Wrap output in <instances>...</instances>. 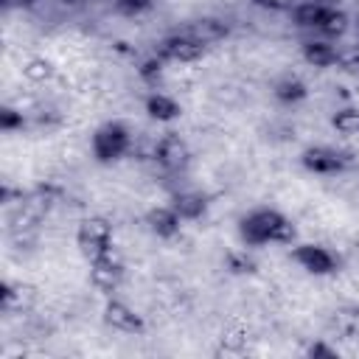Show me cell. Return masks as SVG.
Instances as JSON below:
<instances>
[{"instance_id":"obj_1","label":"cell","mask_w":359,"mask_h":359,"mask_svg":"<svg viewBox=\"0 0 359 359\" xmlns=\"http://www.w3.org/2000/svg\"><path fill=\"white\" fill-rule=\"evenodd\" d=\"M109 241H112V224H109L104 216H87V219L79 224L76 244H79L81 255H84L90 264L98 261V258H104L107 252H112Z\"/></svg>"},{"instance_id":"obj_2","label":"cell","mask_w":359,"mask_h":359,"mask_svg":"<svg viewBox=\"0 0 359 359\" xmlns=\"http://www.w3.org/2000/svg\"><path fill=\"white\" fill-rule=\"evenodd\" d=\"M129 149H132V135L118 121H109V123L98 126L95 135H93V154L101 163H112V160L123 157Z\"/></svg>"},{"instance_id":"obj_3","label":"cell","mask_w":359,"mask_h":359,"mask_svg":"<svg viewBox=\"0 0 359 359\" xmlns=\"http://www.w3.org/2000/svg\"><path fill=\"white\" fill-rule=\"evenodd\" d=\"M280 213L278 210H269V208H261V210H252L250 216L241 219V236L247 244H266V241H275V230L280 224Z\"/></svg>"},{"instance_id":"obj_4","label":"cell","mask_w":359,"mask_h":359,"mask_svg":"<svg viewBox=\"0 0 359 359\" xmlns=\"http://www.w3.org/2000/svg\"><path fill=\"white\" fill-rule=\"evenodd\" d=\"M188 160H191V149L177 132H168L157 140V163L165 171H180L188 165Z\"/></svg>"},{"instance_id":"obj_5","label":"cell","mask_w":359,"mask_h":359,"mask_svg":"<svg viewBox=\"0 0 359 359\" xmlns=\"http://www.w3.org/2000/svg\"><path fill=\"white\" fill-rule=\"evenodd\" d=\"M157 53L163 59H171V62H196L205 53V45L196 42L191 34H174V36H165L160 42Z\"/></svg>"},{"instance_id":"obj_6","label":"cell","mask_w":359,"mask_h":359,"mask_svg":"<svg viewBox=\"0 0 359 359\" xmlns=\"http://www.w3.org/2000/svg\"><path fill=\"white\" fill-rule=\"evenodd\" d=\"M90 280H93V286L101 289V292H115V289L121 286V280H123V266H121V261H118L112 252H107L104 258L93 261V266H90Z\"/></svg>"},{"instance_id":"obj_7","label":"cell","mask_w":359,"mask_h":359,"mask_svg":"<svg viewBox=\"0 0 359 359\" xmlns=\"http://www.w3.org/2000/svg\"><path fill=\"white\" fill-rule=\"evenodd\" d=\"M104 320L109 328L123 331V334H140L143 331V317L132 306H126L123 300H109L104 306Z\"/></svg>"},{"instance_id":"obj_8","label":"cell","mask_w":359,"mask_h":359,"mask_svg":"<svg viewBox=\"0 0 359 359\" xmlns=\"http://www.w3.org/2000/svg\"><path fill=\"white\" fill-rule=\"evenodd\" d=\"M294 261H297L306 272H311V275H328V272H334V266H337L334 255H331L325 247H320V244H303V247H297V250H294Z\"/></svg>"},{"instance_id":"obj_9","label":"cell","mask_w":359,"mask_h":359,"mask_svg":"<svg viewBox=\"0 0 359 359\" xmlns=\"http://www.w3.org/2000/svg\"><path fill=\"white\" fill-rule=\"evenodd\" d=\"M303 165L314 174H339L345 168V154L325 146H314L303 151Z\"/></svg>"},{"instance_id":"obj_10","label":"cell","mask_w":359,"mask_h":359,"mask_svg":"<svg viewBox=\"0 0 359 359\" xmlns=\"http://www.w3.org/2000/svg\"><path fill=\"white\" fill-rule=\"evenodd\" d=\"M146 224L160 238H171V236L180 233V216H177L174 208H154V210H149Z\"/></svg>"},{"instance_id":"obj_11","label":"cell","mask_w":359,"mask_h":359,"mask_svg":"<svg viewBox=\"0 0 359 359\" xmlns=\"http://www.w3.org/2000/svg\"><path fill=\"white\" fill-rule=\"evenodd\" d=\"M185 34H191L202 45H210V42H219V39L227 36V22L224 20H216V17H202V20L191 22Z\"/></svg>"},{"instance_id":"obj_12","label":"cell","mask_w":359,"mask_h":359,"mask_svg":"<svg viewBox=\"0 0 359 359\" xmlns=\"http://www.w3.org/2000/svg\"><path fill=\"white\" fill-rule=\"evenodd\" d=\"M303 59L311 67H328L337 62V48L328 39H309L303 42Z\"/></svg>"},{"instance_id":"obj_13","label":"cell","mask_w":359,"mask_h":359,"mask_svg":"<svg viewBox=\"0 0 359 359\" xmlns=\"http://www.w3.org/2000/svg\"><path fill=\"white\" fill-rule=\"evenodd\" d=\"M171 208L177 210L180 219H199V216L205 213L208 202H205V196L196 194V191H180V194H174Z\"/></svg>"},{"instance_id":"obj_14","label":"cell","mask_w":359,"mask_h":359,"mask_svg":"<svg viewBox=\"0 0 359 359\" xmlns=\"http://www.w3.org/2000/svg\"><path fill=\"white\" fill-rule=\"evenodd\" d=\"M328 8H331V6H323V3H317V0L297 3V6H294V25H300V28H317V31H320L323 17H325Z\"/></svg>"},{"instance_id":"obj_15","label":"cell","mask_w":359,"mask_h":359,"mask_svg":"<svg viewBox=\"0 0 359 359\" xmlns=\"http://www.w3.org/2000/svg\"><path fill=\"white\" fill-rule=\"evenodd\" d=\"M146 112L154 121H171V118L180 115V104L171 95H165V93H154V95L146 98Z\"/></svg>"},{"instance_id":"obj_16","label":"cell","mask_w":359,"mask_h":359,"mask_svg":"<svg viewBox=\"0 0 359 359\" xmlns=\"http://www.w3.org/2000/svg\"><path fill=\"white\" fill-rule=\"evenodd\" d=\"M272 93H275L278 101H283V104H294V101H303L309 90H306V84H303L297 76H283V79L275 81Z\"/></svg>"},{"instance_id":"obj_17","label":"cell","mask_w":359,"mask_h":359,"mask_svg":"<svg viewBox=\"0 0 359 359\" xmlns=\"http://www.w3.org/2000/svg\"><path fill=\"white\" fill-rule=\"evenodd\" d=\"M53 73H56V67H53L45 56H34V59H28V62L22 65V76H25L28 81H34V84H45V81H50Z\"/></svg>"},{"instance_id":"obj_18","label":"cell","mask_w":359,"mask_h":359,"mask_svg":"<svg viewBox=\"0 0 359 359\" xmlns=\"http://www.w3.org/2000/svg\"><path fill=\"white\" fill-rule=\"evenodd\" d=\"M331 123H334V129H337L339 135H359V109L342 107V109L334 112Z\"/></svg>"},{"instance_id":"obj_19","label":"cell","mask_w":359,"mask_h":359,"mask_svg":"<svg viewBox=\"0 0 359 359\" xmlns=\"http://www.w3.org/2000/svg\"><path fill=\"white\" fill-rule=\"evenodd\" d=\"M345 28H348V17H345V11L328 8V11H325V17H323L320 31H323L325 36H342V34H345Z\"/></svg>"},{"instance_id":"obj_20","label":"cell","mask_w":359,"mask_h":359,"mask_svg":"<svg viewBox=\"0 0 359 359\" xmlns=\"http://www.w3.org/2000/svg\"><path fill=\"white\" fill-rule=\"evenodd\" d=\"M17 126H22V112H17V109H11V107H3V109H0V129H3V132H11V129H17Z\"/></svg>"},{"instance_id":"obj_21","label":"cell","mask_w":359,"mask_h":359,"mask_svg":"<svg viewBox=\"0 0 359 359\" xmlns=\"http://www.w3.org/2000/svg\"><path fill=\"white\" fill-rule=\"evenodd\" d=\"M115 6L126 14H140V11H149L151 8V0H115Z\"/></svg>"},{"instance_id":"obj_22","label":"cell","mask_w":359,"mask_h":359,"mask_svg":"<svg viewBox=\"0 0 359 359\" xmlns=\"http://www.w3.org/2000/svg\"><path fill=\"white\" fill-rule=\"evenodd\" d=\"M160 67H163V56H154V59H146L137 70H140L143 79H157L160 76Z\"/></svg>"},{"instance_id":"obj_23","label":"cell","mask_w":359,"mask_h":359,"mask_svg":"<svg viewBox=\"0 0 359 359\" xmlns=\"http://www.w3.org/2000/svg\"><path fill=\"white\" fill-rule=\"evenodd\" d=\"M252 3L264 11H289L294 6V0H252Z\"/></svg>"},{"instance_id":"obj_24","label":"cell","mask_w":359,"mask_h":359,"mask_svg":"<svg viewBox=\"0 0 359 359\" xmlns=\"http://www.w3.org/2000/svg\"><path fill=\"white\" fill-rule=\"evenodd\" d=\"M6 11H22V8H31L36 0H0Z\"/></svg>"},{"instance_id":"obj_25","label":"cell","mask_w":359,"mask_h":359,"mask_svg":"<svg viewBox=\"0 0 359 359\" xmlns=\"http://www.w3.org/2000/svg\"><path fill=\"white\" fill-rule=\"evenodd\" d=\"M309 356H334V351L317 342V345H311V348H309Z\"/></svg>"},{"instance_id":"obj_26","label":"cell","mask_w":359,"mask_h":359,"mask_svg":"<svg viewBox=\"0 0 359 359\" xmlns=\"http://www.w3.org/2000/svg\"><path fill=\"white\" fill-rule=\"evenodd\" d=\"M59 3H65V6H79L81 0H59Z\"/></svg>"}]
</instances>
